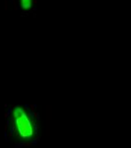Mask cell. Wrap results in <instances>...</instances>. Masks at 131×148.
I'll return each instance as SVG.
<instances>
[{"label":"cell","instance_id":"cell-2","mask_svg":"<svg viewBox=\"0 0 131 148\" xmlns=\"http://www.w3.org/2000/svg\"><path fill=\"white\" fill-rule=\"evenodd\" d=\"M20 2L23 9H30L31 6H32L33 0H20Z\"/></svg>","mask_w":131,"mask_h":148},{"label":"cell","instance_id":"cell-1","mask_svg":"<svg viewBox=\"0 0 131 148\" xmlns=\"http://www.w3.org/2000/svg\"><path fill=\"white\" fill-rule=\"evenodd\" d=\"M12 126L15 136L24 141L34 137L35 125L31 114L27 110L21 107H16L12 114Z\"/></svg>","mask_w":131,"mask_h":148}]
</instances>
